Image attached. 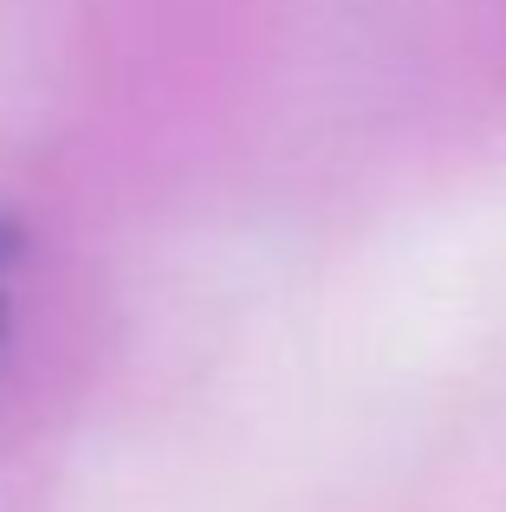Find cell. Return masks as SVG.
<instances>
[{"label":"cell","instance_id":"1","mask_svg":"<svg viewBox=\"0 0 506 512\" xmlns=\"http://www.w3.org/2000/svg\"><path fill=\"white\" fill-rule=\"evenodd\" d=\"M13 253H20V240H13V227L0 221V325H7V273H13Z\"/></svg>","mask_w":506,"mask_h":512}]
</instances>
